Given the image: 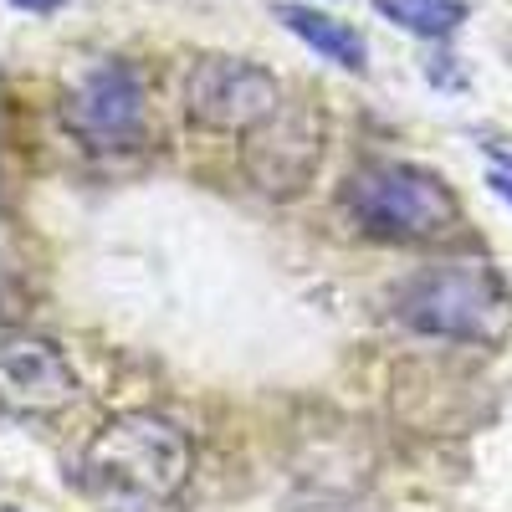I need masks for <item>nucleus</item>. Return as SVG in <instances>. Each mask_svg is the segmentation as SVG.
<instances>
[{"instance_id": "0eeeda50", "label": "nucleus", "mask_w": 512, "mask_h": 512, "mask_svg": "<svg viewBox=\"0 0 512 512\" xmlns=\"http://www.w3.org/2000/svg\"><path fill=\"white\" fill-rule=\"evenodd\" d=\"M0 369H6V405L21 415H52V410L77 405V395H82V384H77L72 364L62 359V349L36 333H6Z\"/></svg>"}, {"instance_id": "f257e3e1", "label": "nucleus", "mask_w": 512, "mask_h": 512, "mask_svg": "<svg viewBox=\"0 0 512 512\" xmlns=\"http://www.w3.org/2000/svg\"><path fill=\"white\" fill-rule=\"evenodd\" d=\"M190 436L154 410H123L82 451V487L103 512H154L190 482Z\"/></svg>"}, {"instance_id": "9d476101", "label": "nucleus", "mask_w": 512, "mask_h": 512, "mask_svg": "<svg viewBox=\"0 0 512 512\" xmlns=\"http://www.w3.org/2000/svg\"><path fill=\"white\" fill-rule=\"evenodd\" d=\"M492 190H497L502 200H512V169H492Z\"/></svg>"}, {"instance_id": "39448f33", "label": "nucleus", "mask_w": 512, "mask_h": 512, "mask_svg": "<svg viewBox=\"0 0 512 512\" xmlns=\"http://www.w3.org/2000/svg\"><path fill=\"white\" fill-rule=\"evenodd\" d=\"M323 159V118L313 108H277L262 128H251L241 144L246 180L262 195H297Z\"/></svg>"}, {"instance_id": "7ed1b4c3", "label": "nucleus", "mask_w": 512, "mask_h": 512, "mask_svg": "<svg viewBox=\"0 0 512 512\" xmlns=\"http://www.w3.org/2000/svg\"><path fill=\"white\" fill-rule=\"evenodd\" d=\"M349 216L374 241H436L456 231L461 205L441 175L415 164H364L344 190Z\"/></svg>"}, {"instance_id": "20e7f679", "label": "nucleus", "mask_w": 512, "mask_h": 512, "mask_svg": "<svg viewBox=\"0 0 512 512\" xmlns=\"http://www.w3.org/2000/svg\"><path fill=\"white\" fill-rule=\"evenodd\" d=\"M180 98H185L190 123L210 128V134H251V128H262L282 108L272 72H262L256 62H241V57L195 62L185 72Z\"/></svg>"}, {"instance_id": "6e6552de", "label": "nucleus", "mask_w": 512, "mask_h": 512, "mask_svg": "<svg viewBox=\"0 0 512 512\" xmlns=\"http://www.w3.org/2000/svg\"><path fill=\"white\" fill-rule=\"evenodd\" d=\"M282 26L297 36V41H308V47L318 57H328L333 67H349V72H364L369 67V47H364V36L349 31L344 21H333L323 11H308V6H277Z\"/></svg>"}, {"instance_id": "9b49d317", "label": "nucleus", "mask_w": 512, "mask_h": 512, "mask_svg": "<svg viewBox=\"0 0 512 512\" xmlns=\"http://www.w3.org/2000/svg\"><path fill=\"white\" fill-rule=\"evenodd\" d=\"M11 6H21V11H57L62 0H11Z\"/></svg>"}, {"instance_id": "1a4fd4ad", "label": "nucleus", "mask_w": 512, "mask_h": 512, "mask_svg": "<svg viewBox=\"0 0 512 512\" xmlns=\"http://www.w3.org/2000/svg\"><path fill=\"white\" fill-rule=\"evenodd\" d=\"M379 16H390L395 26L415 31V36H451L466 21L461 0H374Z\"/></svg>"}, {"instance_id": "f03ea898", "label": "nucleus", "mask_w": 512, "mask_h": 512, "mask_svg": "<svg viewBox=\"0 0 512 512\" xmlns=\"http://www.w3.org/2000/svg\"><path fill=\"white\" fill-rule=\"evenodd\" d=\"M395 313L415 333L497 349L512 333V292L492 262H436L395 292Z\"/></svg>"}, {"instance_id": "423d86ee", "label": "nucleus", "mask_w": 512, "mask_h": 512, "mask_svg": "<svg viewBox=\"0 0 512 512\" xmlns=\"http://www.w3.org/2000/svg\"><path fill=\"white\" fill-rule=\"evenodd\" d=\"M62 113H67V128L77 139H88L93 149H118L139 134L144 82H139V72H128L118 62L93 67L88 77H77Z\"/></svg>"}]
</instances>
